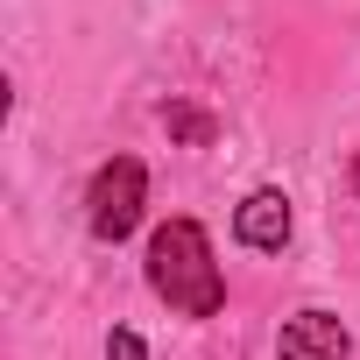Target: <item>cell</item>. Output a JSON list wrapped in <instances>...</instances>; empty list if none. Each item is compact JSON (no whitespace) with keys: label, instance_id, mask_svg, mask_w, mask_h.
Masks as SVG:
<instances>
[{"label":"cell","instance_id":"1","mask_svg":"<svg viewBox=\"0 0 360 360\" xmlns=\"http://www.w3.org/2000/svg\"><path fill=\"white\" fill-rule=\"evenodd\" d=\"M148 283L169 311H184V318H212L226 304V283H219V262H212V240L198 219H169L155 226L148 240Z\"/></svg>","mask_w":360,"mask_h":360},{"label":"cell","instance_id":"2","mask_svg":"<svg viewBox=\"0 0 360 360\" xmlns=\"http://www.w3.org/2000/svg\"><path fill=\"white\" fill-rule=\"evenodd\" d=\"M141 198H148V169L134 155H113L99 176H92V191H85V219L99 240H127L141 226Z\"/></svg>","mask_w":360,"mask_h":360},{"label":"cell","instance_id":"4","mask_svg":"<svg viewBox=\"0 0 360 360\" xmlns=\"http://www.w3.org/2000/svg\"><path fill=\"white\" fill-rule=\"evenodd\" d=\"M346 353H353V339L332 311H297L283 325V360H346Z\"/></svg>","mask_w":360,"mask_h":360},{"label":"cell","instance_id":"3","mask_svg":"<svg viewBox=\"0 0 360 360\" xmlns=\"http://www.w3.org/2000/svg\"><path fill=\"white\" fill-rule=\"evenodd\" d=\"M233 233H240V248H262V255H276V248L290 240V198H283L276 184L248 191V198H240V212H233Z\"/></svg>","mask_w":360,"mask_h":360},{"label":"cell","instance_id":"7","mask_svg":"<svg viewBox=\"0 0 360 360\" xmlns=\"http://www.w3.org/2000/svg\"><path fill=\"white\" fill-rule=\"evenodd\" d=\"M353 191H360V155H353Z\"/></svg>","mask_w":360,"mask_h":360},{"label":"cell","instance_id":"5","mask_svg":"<svg viewBox=\"0 0 360 360\" xmlns=\"http://www.w3.org/2000/svg\"><path fill=\"white\" fill-rule=\"evenodd\" d=\"M162 127H169L176 141H191V148H205V141H212V113H198V106H184V99L162 106Z\"/></svg>","mask_w":360,"mask_h":360},{"label":"cell","instance_id":"6","mask_svg":"<svg viewBox=\"0 0 360 360\" xmlns=\"http://www.w3.org/2000/svg\"><path fill=\"white\" fill-rule=\"evenodd\" d=\"M106 360H148V346H141L134 332H113V339H106Z\"/></svg>","mask_w":360,"mask_h":360}]
</instances>
